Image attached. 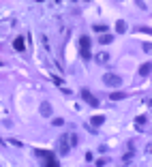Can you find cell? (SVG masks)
<instances>
[{"label":"cell","instance_id":"obj_1","mask_svg":"<svg viewBox=\"0 0 152 167\" xmlns=\"http://www.w3.org/2000/svg\"><path fill=\"white\" fill-rule=\"evenodd\" d=\"M103 82L107 84V86H114V88H120V86H122V77H120V75H114V73H105Z\"/></svg>","mask_w":152,"mask_h":167},{"label":"cell","instance_id":"obj_2","mask_svg":"<svg viewBox=\"0 0 152 167\" xmlns=\"http://www.w3.org/2000/svg\"><path fill=\"white\" fill-rule=\"evenodd\" d=\"M79 47H82V56L84 58H90V37H82L79 39Z\"/></svg>","mask_w":152,"mask_h":167},{"label":"cell","instance_id":"obj_3","mask_svg":"<svg viewBox=\"0 0 152 167\" xmlns=\"http://www.w3.org/2000/svg\"><path fill=\"white\" fill-rule=\"evenodd\" d=\"M82 96H84V99H86V101H88V103H90L92 107H97V105H99V101H97V96H92V94H90V92H88L86 88L82 90Z\"/></svg>","mask_w":152,"mask_h":167},{"label":"cell","instance_id":"obj_4","mask_svg":"<svg viewBox=\"0 0 152 167\" xmlns=\"http://www.w3.org/2000/svg\"><path fill=\"white\" fill-rule=\"evenodd\" d=\"M37 157H41V159H45V161H50V163H54V154L51 152H43V150H37Z\"/></svg>","mask_w":152,"mask_h":167},{"label":"cell","instance_id":"obj_5","mask_svg":"<svg viewBox=\"0 0 152 167\" xmlns=\"http://www.w3.org/2000/svg\"><path fill=\"white\" fill-rule=\"evenodd\" d=\"M150 71H152V64H150V62H146V64H142V67H139V75H148Z\"/></svg>","mask_w":152,"mask_h":167},{"label":"cell","instance_id":"obj_6","mask_svg":"<svg viewBox=\"0 0 152 167\" xmlns=\"http://www.w3.org/2000/svg\"><path fill=\"white\" fill-rule=\"evenodd\" d=\"M122 99H126V92H114L111 94V101H122Z\"/></svg>","mask_w":152,"mask_h":167},{"label":"cell","instance_id":"obj_7","mask_svg":"<svg viewBox=\"0 0 152 167\" xmlns=\"http://www.w3.org/2000/svg\"><path fill=\"white\" fill-rule=\"evenodd\" d=\"M13 47H15L17 51H22V49H24V39H22V37H19V39H15V43H13Z\"/></svg>","mask_w":152,"mask_h":167},{"label":"cell","instance_id":"obj_8","mask_svg":"<svg viewBox=\"0 0 152 167\" xmlns=\"http://www.w3.org/2000/svg\"><path fill=\"white\" fill-rule=\"evenodd\" d=\"M41 114H43V116H51V107H50V103H43V107H41Z\"/></svg>","mask_w":152,"mask_h":167},{"label":"cell","instance_id":"obj_9","mask_svg":"<svg viewBox=\"0 0 152 167\" xmlns=\"http://www.w3.org/2000/svg\"><path fill=\"white\" fill-rule=\"evenodd\" d=\"M103 122H105V118H103V116H97V118H92V124H94V126L103 124Z\"/></svg>","mask_w":152,"mask_h":167},{"label":"cell","instance_id":"obj_10","mask_svg":"<svg viewBox=\"0 0 152 167\" xmlns=\"http://www.w3.org/2000/svg\"><path fill=\"white\" fill-rule=\"evenodd\" d=\"M116 30H118V32H124V30H126V24H124V22H118V24H116Z\"/></svg>","mask_w":152,"mask_h":167},{"label":"cell","instance_id":"obj_11","mask_svg":"<svg viewBox=\"0 0 152 167\" xmlns=\"http://www.w3.org/2000/svg\"><path fill=\"white\" fill-rule=\"evenodd\" d=\"M54 124H56V126H62V124H64V120H62V118H54Z\"/></svg>","mask_w":152,"mask_h":167},{"label":"cell","instance_id":"obj_12","mask_svg":"<svg viewBox=\"0 0 152 167\" xmlns=\"http://www.w3.org/2000/svg\"><path fill=\"white\" fill-rule=\"evenodd\" d=\"M109 41H111V37H109V35H103V37H101V43H109Z\"/></svg>","mask_w":152,"mask_h":167},{"label":"cell","instance_id":"obj_13","mask_svg":"<svg viewBox=\"0 0 152 167\" xmlns=\"http://www.w3.org/2000/svg\"><path fill=\"white\" fill-rule=\"evenodd\" d=\"M144 51H152V43H144Z\"/></svg>","mask_w":152,"mask_h":167}]
</instances>
